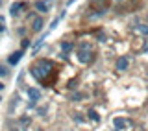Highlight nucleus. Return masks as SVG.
Returning a JSON list of instances; mask_svg holds the SVG:
<instances>
[{
	"label": "nucleus",
	"instance_id": "obj_1",
	"mask_svg": "<svg viewBox=\"0 0 148 131\" xmlns=\"http://www.w3.org/2000/svg\"><path fill=\"white\" fill-rule=\"evenodd\" d=\"M50 70H52V65H50L48 61H39V63H35L34 67L30 68V72H32V76H34L35 79H39V81H43V79L48 78V74H50Z\"/></svg>",
	"mask_w": 148,
	"mask_h": 131
},
{
	"label": "nucleus",
	"instance_id": "obj_2",
	"mask_svg": "<svg viewBox=\"0 0 148 131\" xmlns=\"http://www.w3.org/2000/svg\"><path fill=\"white\" fill-rule=\"evenodd\" d=\"M91 59H92V48L87 43L80 44V48H78V61L83 63V65H87Z\"/></svg>",
	"mask_w": 148,
	"mask_h": 131
},
{
	"label": "nucleus",
	"instance_id": "obj_3",
	"mask_svg": "<svg viewBox=\"0 0 148 131\" xmlns=\"http://www.w3.org/2000/svg\"><path fill=\"white\" fill-rule=\"evenodd\" d=\"M34 6H35V9H37L39 13H48V11H50V4L45 2V0H35Z\"/></svg>",
	"mask_w": 148,
	"mask_h": 131
},
{
	"label": "nucleus",
	"instance_id": "obj_4",
	"mask_svg": "<svg viewBox=\"0 0 148 131\" xmlns=\"http://www.w3.org/2000/svg\"><path fill=\"white\" fill-rule=\"evenodd\" d=\"M28 96H30L32 100H34V102H32V105H34L35 102L41 98V91H39V89H34V87H30V89H28Z\"/></svg>",
	"mask_w": 148,
	"mask_h": 131
},
{
	"label": "nucleus",
	"instance_id": "obj_5",
	"mask_svg": "<svg viewBox=\"0 0 148 131\" xmlns=\"http://www.w3.org/2000/svg\"><path fill=\"white\" fill-rule=\"evenodd\" d=\"M21 59H22V50H18V52H13L11 55H9L8 61H9V65H17Z\"/></svg>",
	"mask_w": 148,
	"mask_h": 131
},
{
	"label": "nucleus",
	"instance_id": "obj_6",
	"mask_svg": "<svg viewBox=\"0 0 148 131\" xmlns=\"http://www.w3.org/2000/svg\"><path fill=\"white\" fill-rule=\"evenodd\" d=\"M43 24H45L43 18H41V17H35L34 22H32V28H34V31H41V30H43Z\"/></svg>",
	"mask_w": 148,
	"mask_h": 131
},
{
	"label": "nucleus",
	"instance_id": "obj_7",
	"mask_svg": "<svg viewBox=\"0 0 148 131\" xmlns=\"http://www.w3.org/2000/svg\"><path fill=\"white\" fill-rule=\"evenodd\" d=\"M128 65H130V61H128V57H119V61H117V70H126L128 68Z\"/></svg>",
	"mask_w": 148,
	"mask_h": 131
},
{
	"label": "nucleus",
	"instance_id": "obj_8",
	"mask_svg": "<svg viewBox=\"0 0 148 131\" xmlns=\"http://www.w3.org/2000/svg\"><path fill=\"white\" fill-rule=\"evenodd\" d=\"M126 126H128V120H124V118H115V129L122 131Z\"/></svg>",
	"mask_w": 148,
	"mask_h": 131
},
{
	"label": "nucleus",
	"instance_id": "obj_9",
	"mask_svg": "<svg viewBox=\"0 0 148 131\" xmlns=\"http://www.w3.org/2000/svg\"><path fill=\"white\" fill-rule=\"evenodd\" d=\"M22 8H24V4H21V2H15V4H11V9H9V13H11V15L15 17L17 13L22 9Z\"/></svg>",
	"mask_w": 148,
	"mask_h": 131
},
{
	"label": "nucleus",
	"instance_id": "obj_10",
	"mask_svg": "<svg viewBox=\"0 0 148 131\" xmlns=\"http://www.w3.org/2000/svg\"><path fill=\"white\" fill-rule=\"evenodd\" d=\"M135 30H137L141 35H146V37H148V24H137Z\"/></svg>",
	"mask_w": 148,
	"mask_h": 131
},
{
	"label": "nucleus",
	"instance_id": "obj_11",
	"mask_svg": "<svg viewBox=\"0 0 148 131\" xmlns=\"http://www.w3.org/2000/svg\"><path fill=\"white\" fill-rule=\"evenodd\" d=\"M71 50H72V43H69V41L61 43V52H63V54H69Z\"/></svg>",
	"mask_w": 148,
	"mask_h": 131
},
{
	"label": "nucleus",
	"instance_id": "obj_12",
	"mask_svg": "<svg viewBox=\"0 0 148 131\" xmlns=\"http://www.w3.org/2000/svg\"><path fill=\"white\" fill-rule=\"evenodd\" d=\"M92 6H100V11H104V9L108 8V0H95Z\"/></svg>",
	"mask_w": 148,
	"mask_h": 131
},
{
	"label": "nucleus",
	"instance_id": "obj_13",
	"mask_svg": "<svg viewBox=\"0 0 148 131\" xmlns=\"http://www.w3.org/2000/svg\"><path fill=\"white\" fill-rule=\"evenodd\" d=\"M89 118L92 120V122H100V116H98V113H96V111H89Z\"/></svg>",
	"mask_w": 148,
	"mask_h": 131
},
{
	"label": "nucleus",
	"instance_id": "obj_14",
	"mask_svg": "<svg viewBox=\"0 0 148 131\" xmlns=\"http://www.w3.org/2000/svg\"><path fill=\"white\" fill-rule=\"evenodd\" d=\"M0 76H8V68L0 65Z\"/></svg>",
	"mask_w": 148,
	"mask_h": 131
},
{
	"label": "nucleus",
	"instance_id": "obj_15",
	"mask_svg": "<svg viewBox=\"0 0 148 131\" xmlns=\"http://www.w3.org/2000/svg\"><path fill=\"white\" fill-rule=\"evenodd\" d=\"M58 22H59V18H56V20L52 22V24H50V30H54V28H56V26H58Z\"/></svg>",
	"mask_w": 148,
	"mask_h": 131
},
{
	"label": "nucleus",
	"instance_id": "obj_16",
	"mask_svg": "<svg viewBox=\"0 0 148 131\" xmlns=\"http://www.w3.org/2000/svg\"><path fill=\"white\" fill-rule=\"evenodd\" d=\"M45 113H46V107H41V109H39V115L45 116Z\"/></svg>",
	"mask_w": 148,
	"mask_h": 131
},
{
	"label": "nucleus",
	"instance_id": "obj_17",
	"mask_svg": "<svg viewBox=\"0 0 148 131\" xmlns=\"http://www.w3.org/2000/svg\"><path fill=\"white\" fill-rule=\"evenodd\" d=\"M30 46V41H22V48H28Z\"/></svg>",
	"mask_w": 148,
	"mask_h": 131
},
{
	"label": "nucleus",
	"instance_id": "obj_18",
	"mask_svg": "<svg viewBox=\"0 0 148 131\" xmlns=\"http://www.w3.org/2000/svg\"><path fill=\"white\" fill-rule=\"evenodd\" d=\"M0 31H6V26H4L2 22H0Z\"/></svg>",
	"mask_w": 148,
	"mask_h": 131
},
{
	"label": "nucleus",
	"instance_id": "obj_19",
	"mask_svg": "<svg viewBox=\"0 0 148 131\" xmlns=\"http://www.w3.org/2000/svg\"><path fill=\"white\" fill-rule=\"evenodd\" d=\"M0 91H4V83H0Z\"/></svg>",
	"mask_w": 148,
	"mask_h": 131
},
{
	"label": "nucleus",
	"instance_id": "obj_20",
	"mask_svg": "<svg viewBox=\"0 0 148 131\" xmlns=\"http://www.w3.org/2000/svg\"><path fill=\"white\" fill-rule=\"evenodd\" d=\"M115 2H122V0H115Z\"/></svg>",
	"mask_w": 148,
	"mask_h": 131
},
{
	"label": "nucleus",
	"instance_id": "obj_21",
	"mask_svg": "<svg viewBox=\"0 0 148 131\" xmlns=\"http://www.w3.org/2000/svg\"><path fill=\"white\" fill-rule=\"evenodd\" d=\"M0 4H2V0H0Z\"/></svg>",
	"mask_w": 148,
	"mask_h": 131
},
{
	"label": "nucleus",
	"instance_id": "obj_22",
	"mask_svg": "<svg viewBox=\"0 0 148 131\" xmlns=\"http://www.w3.org/2000/svg\"><path fill=\"white\" fill-rule=\"evenodd\" d=\"M0 100H2V98H0Z\"/></svg>",
	"mask_w": 148,
	"mask_h": 131
}]
</instances>
